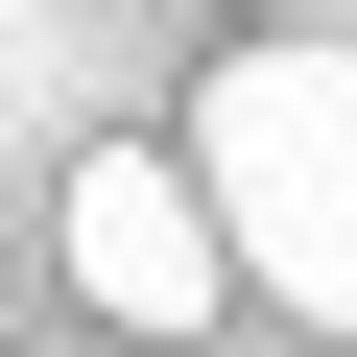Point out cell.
Segmentation results:
<instances>
[{
    "label": "cell",
    "instance_id": "obj_2",
    "mask_svg": "<svg viewBox=\"0 0 357 357\" xmlns=\"http://www.w3.org/2000/svg\"><path fill=\"white\" fill-rule=\"evenodd\" d=\"M48 238H72V286H96L119 333H215V310H238V238H215V191H191V143H96Z\"/></svg>",
    "mask_w": 357,
    "mask_h": 357
},
{
    "label": "cell",
    "instance_id": "obj_1",
    "mask_svg": "<svg viewBox=\"0 0 357 357\" xmlns=\"http://www.w3.org/2000/svg\"><path fill=\"white\" fill-rule=\"evenodd\" d=\"M191 191H215V238H238V286L262 310H310V333H357V48H215V96H191Z\"/></svg>",
    "mask_w": 357,
    "mask_h": 357
},
{
    "label": "cell",
    "instance_id": "obj_3",
    "mask_svg": "<svg viewBox=\"0 0 357 357\" xmlns=\"http://www.w3.org/2000/svg\"><path fill=\"white\" fill-rule=\"evenodd\" d=\"M262 24H357V0H262Z\"/></svg>",
    "mask_w": 357,
    "mask_h": 357
}]
</instances>
